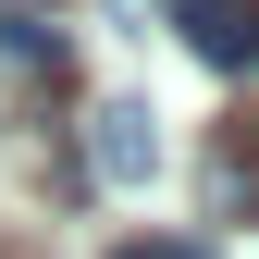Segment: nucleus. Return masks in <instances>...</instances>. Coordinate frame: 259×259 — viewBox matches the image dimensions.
Masks as SVG:
<instances>
[{
  "instance_id": "1",
  "label": "nucleus",
  "mask_w": 259,
  "mask_h": 259,
  "mask_svg": "<svg viewBox=\"0 0 259 259\" xmlns=\"http://www.w3.org/2000/svg\"><path fill=\"white\" fill-rule=\"evenodd\" d=\"M173 25L210 74H259V0H173Z\"/></svg>"
},
{
  "instance_id": "2",
  "label": "nucleus",
  "mask_w": 259,
  "mask_h": 259,
  "mask_svg": "<svg viewBox=\"0 0 259 259\" xmlns=\"http://www.w3.org/2000/svg\"><path fill=\"white\" fill-rule=\"evenodd\" d=\"M148 160H160L148 99H99V111H87V173H99V185H148Z\"/></svg>"
},
{
  "instance_id": "3",
  "label": "nucleus",
  "mask_w": 259,
  "mask_h": 259,
  "mask_svg": "<svg viewBox=\"0 0 259 259\" xmlns=\"http://www.w3.org/2000/svg\"><path fill=\"white\" fill-rule=\"evenodd\" d=\"M210 222H259V111L210 136Z\"/></svg>"
},
{
  "instance_id": "4",
  "label": "nucleus",
  "mask_w": 259,
  "mask_h": 259,
  "mask_svg": "<svg viewBox=\"0 0 259 259\" xmlns=\"http://www.w3.org/2000/svg\"><path fill=\"white\" fill-rule=\"evenodd\" d=\"M111 259H210V247H185V235H136V247H111Z\"/></svg>"
},
{
  "instance_id": "5",
  "label": "nucleus",
  "mask_w": 259,
  "mask_h": 259,
  "mask_svg": "<svg viewBox=\"0 0 259 259\" xmlns=\"http://www.w3.org/2000/svg\"><path fill=\"white\" fill-rule=\"evenodd\" d=\"M0 13H50V0H0Z\"/></svg>"
}]
</instances>
